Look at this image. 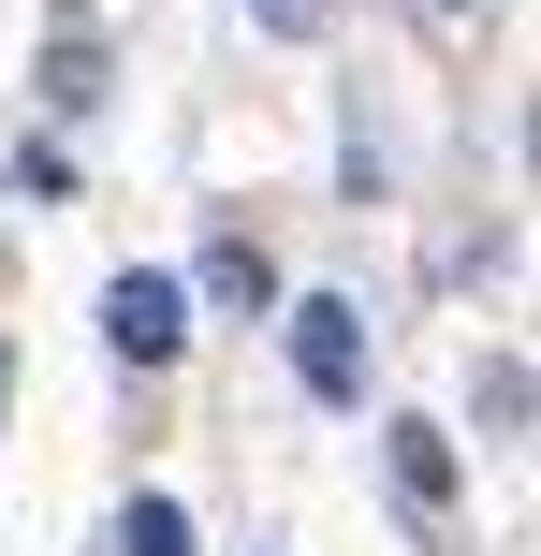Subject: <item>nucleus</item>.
<instances>
[{"instance_id": "0eeeda50", "label": "nucleus", "mask_w": 541, "mask_h": 556, "mask_svg": "<svg viewBox=\"0 0 541 556\" xmlns=\"http://www.w3.org/2000/svg\"><path fill=\"white\" fill-rule=\"evenodd\" d=\"M439 15H468V0H439Z\"/></svg>"}, {"instance_id": "20e7f679", "label": "nucleus", "mask_w": 541, "mask_h": 556, "mask_svg": "<svg viewBox=\"0 0 541 556\" xmlns=\"http://www.w3.org/2000/svg\"><path fill=\"white\" fill-rule=\"evenodd\" d=\"M396 483H410V498H439V483H454V454H439V425H396Z\"/></svg>"}, {"instance_id": "7ed1b4c3", "label": "nucleus", "mask_w": 541, "mask_h": 556, "mask_svg": "<svg viewBox=\"0 0 541 556\" xmlns=\"http://www.w3.org/2000/svg\"><path fill=\"white\" fill-rule=\"evenodd\" d=\"M205 293H220V307H279V264L234 235V250H205Z\"/></svg>"}, {"instance_id": "423d86ee", "label": "nucleus", "mask_w": 541, "mask_h": 556, "mask_svg": "<svg viewBox=\"0 0 541 556\" xmlns=\"http://www.w3.org/2000/svg\"><path fill=\"white\" fill-rule=\"evenodd\" d=\"M263 29H279V45H322V29H337V0H249Z\"/></svg>"}, {"instance_id": "f257e3e1", "label": "nucleus", "mask_w": 541, "mask_h": 556, "mask_svg": "<svg viewBox=\"0 0 541 556\" xmlns=\"http://www.w3.org/2000/svg\"><path fill=\"white\" fill-rule=\"evenodd\" d=\"M293 381H308L322 410L366 395V307H351V293H308V307H293Z\"/></svg>"}, {"instance_id": "39448f33", "label": "nucleus", "mask_w": 541, "mask_h": 556, "mask_svg": "<svg viewBox=\"0 0 541 556\" xmlns=\"http://www.w3.org/2000/svg\"><path fill=\"white\" fill-rule=\"evenodd\" d=\"M132 556H191V513H176V498H132Z\"/></svg>"}, {"instance_id": "f03ea898", "label": "nucleus", "mask_w": 541, "mask_h": 556, "mask_svg": "<svg viewBox=\"0 0 541 556\" xmlns=\"http://www.w3.org/2000/svg\"><path fill=\"white\" fill-rule=\"evenodd\" d=\"M103 337H117V366H176L191 293H176V278H117V293H103Z\"/></svg>"}]
</instances>
